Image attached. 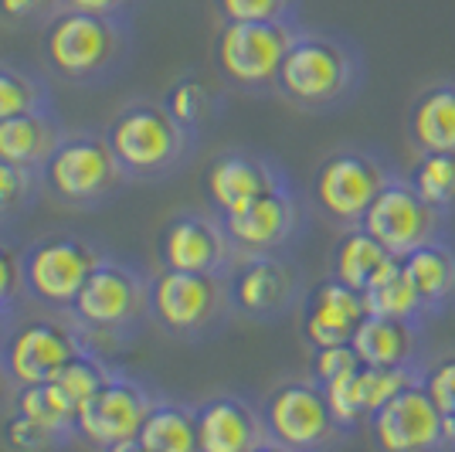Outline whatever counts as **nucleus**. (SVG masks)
Here are the masks:
<instances>
[{"label": "nucleus", "instance_id": "obj_1", "mask_svg": "<svg viewBox=\"0 0 455 452\" xmlns=\"http://www.w3.org/2000/svg\"><path fill=\"white\" fill-rule=\"evenodd\" d=\"M361 48L333 31H299L285 52L275 93L303 113H333L363 89Z\"/></svg>", "mask_w": 455, "mask_h": 452}, {"label": "nucleus", "instance_id": "obj_2", "mask_svg": "<svg viewBox=\"0 0 455 452\" xmlns=\"http://www.w3.org/2000/svg\"><path fill=\"white\" fill-rule=\"evenodd\" d=\"M398 170L384 153L371 147H340L326 153L309 181V201L323 222L354 228L363 222L371 201L387 188Z\"/></svg>", "mask_w": 455, "mask_h": 452}, {"label": "nucleus", "instance_id": "obj_3", "mask_svg": "<svg viewBox=\"0 0 455 452\" xmlns=\"http://www.w3.org/2000/svg\"><path fill=\"white\" fill-rule=\"evenodd\" d=\"M106 140L126 177H160L190 150V130L173 119L167 106L156 102H130L126 109H119Z\"/></svg>", "mask_w": 455, "mask_h": 452}, {"label": "nucleus", "instance_id": "obj_4", "mask_svg": "<svg viewBox=\"0 0 455 452\" xmlns=\"http://www.w3.org/2000/svg\"><path fill=\"white\" fill-rule=\"evenodd\" d=\"M296 35V20H221L214 38V65L235 89H275L279 65Z\"/></svg>", "mask_w": 455, "mask_h": 452}, {"label": "nucleus", "instance_id": "obj_5", "mask_svg": "<svg viewBox=\"0 0 455 452\" xmlns=\"http://www.w3.org/2000/svg\"><path fill=\"white\" fill-rule=\"evenodd\" d=\"M147 310L167 334L197 337L228 317V276L221 272H188L160 269L147 286Z\"/></svg>", "mask_w": 455, "mask_h": 452}, {"label": "nucleus", "instance_id": "obj_6", "mask_svg": "<svg viewBox=\"0 0 455 452\" xmlns=\"http://www.w3.org/2000/svg\"><path fill=\"white\" fill-rule=\"evenodd\" d=\"M262 422L268 432V449L313 452L337 446L347 439L343 425L326 401L323 384L309 381H285L262 398Z\"/></svg>", "mask_w": 455, "mask_h": 452}, {"label": "nucleus", "instance_id": "obj_7", "mask_svg": "<svg viewBox=\"0 0 455 452\" xmlns=\"http://www.w3.org/2000/svg\"><path fill=\"white\" fill-rule=\"evenodd\" d=\"M123 31L113 14H89V11H61L44 28V58L61 78L89 82L106 76L119 61Z\"/></svg>", "mask_w": 455, "mask_h": 452}, {"label": "nucleus", "instance_id": "obj_8", "mask_svg": "<svg viewBox=\"0 0 455 452\" xmlns=\"http://www.w3.org/2000/svg\"><path fill=\"white\" fill-rule=\"evenodd\" d=\"M231 313L259 323H275L303 300V272L285 252L238 255L228 269Z\"/></svg>", "mask_w": 455, "mask_h": 452}, {"label": "nucleus", "instance_id": "obj_9", "mask_svg": "<svg viewBox=\"0 0 455 452\" xmlns=\"http://www.w3.org/2000/svg\"><path fill=\"white\" fill-rule=\"evenodd\" d=\"M123 181L109 140L99 136H61L41 164V184L65 205H95Z\"/></svg>", "mask_w": 455, "mask_h": 452}, {"label": "nucleus", "instance_id": "obj_10", "mask_svg": "<svg viewBox=\"0 0 455 452\" xmlns=\"http://www.w3.org/2000/svg\"><path fill=\"white\" fill-rule=\"evenodd\" d=\"M361 225L398 259L449 235V218L428 205L404 174H395L387 181V188L371 201Z\"/></svg>", "mask_w": 455, "mask_h": 452}, {"label": "nucleus", "instance_id": "obj_11", "mask_svg": "<svg viewBox=\"0 0 455 452\" xmlns=\"http://www.w3.org/2000/svg\"><path fill=\"white\" fill-rule=\"evenodd\" d=\"M99 262L102 259L89 242L72 238V235H48L24 252L20 283L44 306L68 310Z\"/></svg>", "mask_w": 455, "mask_h": 452}, {"label": "nucleus", "instance_id": "obj_12", "mask_svg": "<svg viewBox=\"0 0 455 452\" xmlns=\"http://www.w3.org/2000/svg\"><path fill=\"white\" fill-rule=\"evenodd\" d=\"M235 255H262V252H289L306 228V205L292 184L255 198L242 211L221 214Z\"/></svg>", "mask_w": 455, "mask_h": 452}, {"label": "nucleus", "instance_id": "obj_13", "mask_svg": "<svg viewBox=\"0 0 455 452\" xmlns=\"http://www.w3.org/2000/svg\"><path fill=\"white\" fill-rule=\"evenodd\" d=\"M367 429H371L374 446L387 452L452 449L449 446V429H445V415L432 401V395L425 391L421 381L401 388L387 405H380L378 412L367 418Z\"/></svg>", "mask_w": 455, "mask_h": 452}, {"label": "nucleus", "instance_id": "obj_14", "mask_svg": "<svg viewBox=\"0 0 455 452\" xmlns=\"http://www.w3.org/2000/svg\"><path fill=\"white\" fill-rule=\"evenodd\" d=\"M153 408V398L130 377H109L76 418V432L95 449L126 452L136 449L143 418Z\"/></svg>", "mask_w": 455, "mask_h": 452}, {"label": "nucleus", "instance_id": "obj_15", "mask_svg": "<svg viewBox=\"0 0 455 452\" xmlns=\"http://www.w3.org/2000/svg\"><path fill=\"white\" fill-rule=\"evenodd\" d=\"M68 310L82 327L95 334H116L140 320V313L147 310V286L140 283L133 269L102 259Z\"/></svg>", "mask_w": 455, "mask_h": 452}, {"label": "nucleus", "instance_id": "obj_16", "mask_svg": "<svg viewBox=\"0 0 455 452\" xmlns=\"http://www.w3.org/2000/svg\"><path fill=\"white\" fill-rule=\"evenodd\" d=\"M285 184H292L289 174L275 160H268L266 153L251 150L218 153L204 170V194L218 214L242 211L255 198H262L275 188H285Z\"/></svg>", "mask_w": 455, "mask_h": 452}, {"label": "nucleus", "instance_id": "obj_17", "mask_svg": "<svg viewBox=\"0 0 455 452\" xmlns=\"http://www.w3.org/2000/svg\"><path fill=\"white\" fill-rule=\"evenodd\" d=\"M235 248L228 238L221 214H177L160 231V262L167 269H188V272H221L235 265Z\"/></svg>", "mask_w": 455, "mask_h": 452}, {"label": "nucleus", "instance_id": "obj_18", "mask_svg": "<svg viewBox=\"0 0 455 452\" xmlns=\"http://www.w3.org/2000/svg\"><path fill=\"white\" fill-rule=\"evenodd\" d=\"M82 351L78 337L58 320H28L11 334L4 347V367L14 384H41Z\"/></svg>", "mask_w": 455, "mask_h": 452}, {"label": "nucleus", "instance_id": "obj_19", "mask_svg": "<svg viewBox=\"0 0 455 452\" xmlns=\"http://www.w3.org/2000/svg\"><path fill=\"white\" fill-rule=\"evenodd\" d=\"M363 317H367V300H363L361 289L326 276L303 293L299 330H303L309 351L330 347V343H350Z\"/></svg>", "mask_w": 455, "mask_h": 452}, {"label": "nucleus", "instance_id": "obj_20", "mask_svg": "<svg viewBox=\"0 0 455 452\" xmlns=\"http://www.w3.org/2000/svg\"><path fill=\"white\" fill-rule=\"evenodd\" d=\"M197 412V449L204 452H251L268 449L262 408L242 395H214Z\"/></svg>", "mask_w": 455, "mask_h": 452}, {"label": "nucleus", "instance_id": "obj_21", "mask_svg": "<svg viewBox=\"0 0 455 452\" xmlns=\"http://www.w3.org/2000/svg\"><path fill=\"white\" fill-rule=\"evenodd\" d=\"M350 343H354L361 364H374V367H428L425 327H418V323L367 313Z\"/></svg>", "mask_w": 455, "mask_h": 452}, {"label": "nucleus", "instance_id": "obj_22", "mask_svg": "<svg viewBox=\"0 0 455 452\" xmlns=\"http://www.w3.org/2000/svg\"><path fill=\"white\" fill-rule=\"evenodd\" d=\"M404 140L415 153H455V78L418 89L404 113Z\"/></svg>", "mask_w": 455, "mask_h": 452}, {"label": "nucleus", "instance_id": "obj_23", "mask_svg": "<svg viewBox=\"0 0 455 452\" xmlns=\"http://www.w3.org/2000/svg\"><path fill=\"white\" fill-rule=\"evenodd\" d=\"M404 272L415 283L418 296L425 303L428 317L435 320L442 313H449L455 306V238L442 235L428 246L408 252L404 259Z\"/></svg>", "mask_w": 455, "mask_h": 452}, {"label": "nucleus", "instance_id": "obj_24", "mask_svg": "<svg viewBox=\"0 0 455 452\" xmlns=\"http://www.w3.org/2000/svg\"><path fill=\"white\" fill-rule=\"evenodd\" d=\"M398 262H401L398 255L380 246L367 228L354 225V228H340V238H337V246L330 252V276L347 286H354V289H361V293H367L371 286L378 283V279H384Z\"/></svg>", "mask_w": 455, "mask_h": 452}, {"label": "nucleus", "instance_id": "obj_25", "mask_svg": "<svg viewBox=\"0 0 455 452\" xmlns=\"http://www.w3.org/2000/svg\"><path fill=\"white\" fill-rule=\"evenodd\" d=\"M58 140H61L58 123L44 109L0 119V160H11L18 167H41Z\"/></svg>", "mask_w": 455, "mask_h": 452}, {"label": "nucleus", "instance_id": "obj_26", "mask_svg": "<svg viewBox=\"0 0 455 452\" xmlns=\"http://www.w3.org/2000/svg\"><path fill=\"white\" fill-rule=\"evenodd\" d=\"M136 449L150 452H194L197 449V412L173 401H153L143 418Z\"/></svg>", "mask_w": 455, "mask_h": 452}, {"label": "nucleus", "instance_id": "obj_27", "mask_svg": "<svg viewBox=\"0 0 455 452\" xmlns=\"http://www.w3.org/2000/svg\"><path fill=\"white\" fill-rule=\"evenodd\" d=\"M14 412L28 415L31 422L44 425L58 439H68L76 432L78 405L58 388L55 381H41V384H18L14 391Z\"/></svg>", "mask_w": 455, "mask_h": 452}, {"label": "nucleus", "instance_id": "obj_28", "mask_svg": "<svg viewBox=\"0 0 455 452\" xmlns=\"http://www.w3.org/2000/svg\"><path fill=\"white\" fill-rule=\"evenodd\" d=\"M363 300H367V313H378V317H395V320H408L418 323V327H425V323L432 320L421 296H418L415 283L408 279V272H404L401 262L384 279L371 286L363 293Z\"/></svg>", "mask_w": 455, "mask_h": 452}, {"label": "nucleus", "instance_id": "obj_29", "mask_svg": "<svg viewBox=\"0 0 455 452\" xmlns=\"http://www.w3.org/2000/svg\"><path fill=\"white\" fill-rule=\"evenodd\" d=\"M411 188L442 211L445 218L455 214V153H418L415 164L404 174Z\"/></svg>", "mask_w": 455, "mask_h": 452}, {"label": "nucleus", "instance_id": "obj_30", "mask_svg": "<svg viewBox=\"0 0 455 452\" xmlns=\"http://www.w3.org/2000/svg\"><path fill=\"white\" fill-rule=\"evenodd\" d=\"M109 371H106V364L99 358H92V354H85V351H78L76 358H68L61 367H58V375L52 377L58 388L65 391V395L76 401L78 408L89 401V398L109 381Z\"/></svg>", "mask_w": 455, "mask_h": 452}, {"label": "nucleus", "instance_id": "obj_31", "mask_svg": "<svg viewBox=\"0 0 455 452\" xmlns=\"http://www.w3.org/2000/svg\"><path fill=\"white\" fill-rule=\"evenodd\" d=\"M167 109L173 113L177 123H184L188 130H197L211 119V109H214V95L211 89L201 82V78H180L177 85H171L167 93Z\"/></svg>", "mask_w": 455, "mask_h": 452}, {"label": "nucleus", "instance_id": "obj_32", "mask_svg": "<svg viewBox=\"0 0 455 452\" xmlns=\"http://www.w3.org/2000/svg\"><path fill=\"white\" fill-rule=\"evenodd\" d=\"M31 109H44L41 82L14 69V65H0V119L31 113Z\"/></svg>", "mask_w": 455, "mask_h": 452}, {"label": "nucleus", "instance_id": "obj_33", "mask_svg": "<svg viewBox=\"0 0 455 452\" xmlns=\"http://www.w3.org/2000/svg\"><path fill=\"white\" fill-rule=\"evenodd\" d=\"M299 0H214L221 20H296Z\"/></svg>", "mask_w": 455, "mask_h": 452}, {"label": "nucleus", "instance_id": "obj_34", "mask_svg": "<svg viewBox=\"0 0 455 452\" xmlns=\"http://www.w3.org/2000/svg\"><path fill=\"white\" fill-rule=\"evenodd\" d=\"M361 367V358L354 351V343H330V347H313L309 354V377L316 384H330L337 377L350 375Z\"/></svg>", "mask_w": 455, "mask_h": 452}, {"label": "nucleus", "instance_id": "obj_35", "mask_svg": "<svg viewBox=\"0 0 455 452\" xmlns=\"http://www.w3.org/2000/svg\"><path fill=\"white\" fill-rule=\"evenodd\" d=\"M31 188H35L31 170L18 167L11 160H0V214L20 211L31 198Z\"/></svg>", "mask_w": 455, "mask_h": 452}, {"label": "nucleus", "instance_id": "obj_36", "mask_svg": "<svg viewBox=\"0 0 455 452\" xmlns=\"http://www.w3.org/2000/svg\"><path fill=\"white\" fill-rule=\"evenodd\" d=\"M425 391L432 395L442 415H455V358H445L438 364H428L421 375Z\"/></svg>", "mask_w": 455, "mask_h": 452}, {"label": "nucleus", "instance_id": "obj_37", "mask_svg": "<svg viewBox=\"0 0 455 452\" xmlns=\"http://www.w3.org/2000/svg\"><path fill=\"white\" fill-rule=\"evenodd\" d=\"M4 439L14 446V449H44V446H55V442H61L55 432H48L44 425H38V422H31L28 415L14 412L11 415V422H7V429H4Z\"/></svg>", "mask_w": 455, "mask_h": 452}, {"label": "nucleus", "instance_id": "obj_38", "mask_svg": "<svg viewBox=\"0 0 455 452\" xmlns=\"http://www.w3.org/2000/svg\"><path fill=\"white\" fill-rule=\"evenodd\" d=\"M18 283H20L18 259L11 255V248L0 246V313L14 303V296H18Z\"/></svg>", "mask_w": 455, "mask_h": 452}, {"label": "nucleus", "instance_id": "obj_39", "mask_svg": "<svg viewBox=\"0 0 455 452\" xmlns=\"http://www.w3.org/2000/svg\"><path fill=\"white\" fill-rule=\"evenodd\" d=\"M48 0H0V18L7 20H31L44 11Z\"/></svg>", "mask_w": 455, "mask_h": 452}, {"label": "nucleus", "instance_id": "obj_40", "mask_svg": "<svg viewBox=\"0 0 455 452\" xmlns=\"http://www.w3.org/2000/svg\"><path fill=\"white\" fill-rule=\"evenodd\" d=\"M68 11H89V14H116L126 0H58Z\"/></svg>", "mask_w": 455, "mask_h": 452}, {"label": "nucleus", "instance_id": "obj_41", "mask_svg": "<svg viewBox=\"0 0 455 452\" xmlns=\"http://www.w3.org/2000/svg\"><path fill=\"white\" fill-rule=\"evenodd\" d=\"M0 375H7V367H0Z\"/></svg>", "mask_w": 455, "mask_h": 452}, {"label": "nucleus", "instance_id": "obj_42", "mask_svg": "<svg viewBox=\"0 0 455 452\" xmlns=\"http://www.w3.org/2000/svg\"><path fill=\"white\" fill-rule=\"evenodd\" d=\"M452 418H455V415H452Z\"/></svg>", "mask_w": 455, "mask_h": 452}]
</instances>
